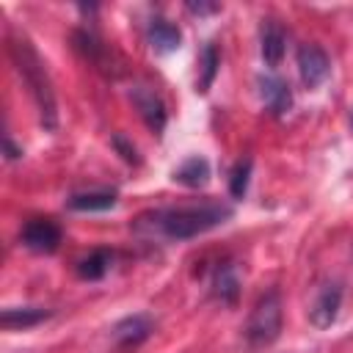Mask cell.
<instances>
[{
  "mask_svg": "<svg viewBox=\"0 0 353 353\" xmlns=\"http://www.w3.org/2000/svg\"><path fill=\"white\" fill-rule=\"evenodd\" d=\"M130 99H132V105L138 108L143 124H146L154 135H160V132L165 130V105H163V99H160L149 85H135V88L130 91Z\"/></svg>",
  "mask_w": 353,
  "mask_h": 353,
  "instance_id": "8992f818",
  "label": "cell"
},
{
  "mask_svg": "<svg viewBox=\"0 0 353 353\" xmlns=\"http://www.w3.org/2000/svg\"><path fill=\"white\" fill-rule=\"evenodd\" d=\"M284 47H287V33L276 19H265L262 30H259V52L262 61L268 66H279V61L284 58Z\"/></svg>",
  "mask_w": 353,
  "mask_h": 353,
  "instance_id": "30bf717a",
  "label": "cell"
},
{
  "mask_svg": "<svg viewBox=\"0 0 353 353\" xmlns=\"http://www.w3.org/2000/svg\"><path fill=\"white\" fill-rule=\"evenodd\" d=\"M113 146L121 152V157H124L127 163H138V152H135V146H132L124 135H113Z\"/></svg>",
  "mask_w": 353,
  "mask_h": 353,
  "instance_id": "d6986e66",
  "label": "cell"
},
{
  "mask_svg": "<svg viewBox=\"0 0 353 353\" xmlns=\"http://www.w3.org/2000/svg\"><path fill=\"white\" fill-rule=\"evenodd\" d=\"M3 141H6V157H8V160H17V157L22 154V149H17V146H14V141H11V135H8V132H6V138H3Z\"/></svg>",
  "mask_w": 353,
  "mask_h": 353,
  "instance_id": "44dd1931",
  "label": "cell"
},
{
  "mask_svg": "<svg viewBox=\"0 0 353 353\" xmlns=\"http://www.w3.org/2000/svg\"><path fill=\"white\" fill-rule=\"evenodd\" d=\"M188 11L201 17V14H215L218 6H215V3H188Z\"/></svg>",
  "mask_w": 353,
  "mask_h": 353,
  "instance_id": "ffe728a7",
  "label": "cell"
},
{
  "mask_svg": "<svg viewBox=\"0 0 353 353\" xmlns=\"http://www.w3.org/2000/svg\"><path fill=\"white\" fill-rule=\"evenodd\" d=\"M212 295L221 301V303H237V295H240V276L234 270V265H218L215 273H212Z\"/></svg>",
  "mask_w": 353,
  "mask_h": 353,
  "instance_id": "8fae6325",
  "label": "cell"
},
{
  "mask_svg": "<svg viewBox=\"0 0 353 353\" xmlns=\"http://www.w3.org/2000/svg\"><path fill=\"white\" fill-rule=\"evenodd\" d=\"M116 201H119L116 190H85V193H72L66 199V207L77 212H97V210L116 207Z\"/></svg>",
  "mask_w": 353,
  "mask_h": 353,
  "instance_id": "4fadbf2b",
  "label": "cell"
},
{
  "mask_svg": "<svg viewBox=\"0 0 353 353\" xmlns=\"http://www.w3.org/2000/svg\"><path fill=\"white\" fill-rule=\"evenodd\" d=\"M284 325V306H281V295L276 290H268L265 295H259V301L254 303L248 323H245V339L251 347H268L279 339Z\"/></svg>",
  "mask_w": 353,
  "mask_h": 353,
  "instance_id": "3957f363",
  "label": "cell"
},
{
  "mask_svg": "<svg viewBox=\"0 0 353 353\" xmlns=\"http://www.w3.org/2000/svg\"><path fill=\"white\" fill-rule=\"evenodd\" d=\"M146 36H149V44H152L154 52H174L179 47V41H182L179 28L174 22H168V19H152Z\"/></svg>",
  "mask_w": 353,
  "mask_h": 353,
  "instance_id": "5bb4252c",
  "label": "cell"
},
{
  "mask_svg": "<svg viewBox=\"0 0 353 353\" xmlns=\"http://www.w3.org/2000/svg\"><path fill=\"white\" fill-rule=\"evenodd\" d=\"M154 331V320L149 314H130L113 325V339L119 347H138Z\"/></svg>",
  "mask_w": 353,
  "mask_h": 353,
  "instance_id": "52a82bcc",
  "label": "cell"
},
{
  "mask_svg": "<svg viewBox=\"0 0 353 353\" xmlns=\"http://www.w3.org/2000/svg\"><path fill=\"white\" fill-rule=\"evenodd\" d=\"M8 52H11V61H14L22 83L28 85V91L36 102L44 130H55L58 127V105H55V91L50 83V74H47V63L41 61V55L25 36H14L8 44Z\"/></svg>",
  "mask_w": 353,
  "mask_h": 353,
  "instance_id": "7a4b0ae2",
  "label": "cell"
},
{
  "mask_svg": "<svg viewBox=\"0 0 353 353\" xmlns=\"http://www.w3.org/2000/svg\"><path fill=\"white\" fill-rule=\"evenodd\" d=\"M256 88H259V97H262V102L268 105V110L273 116H281V113L290 110L292 91H290V85L281 77H276V74H259L256 77Z\"/></svg>",
  "mask_w": 353,
  "mask_h": 353,
  "instance_id": "ba28073f",
  "label": "cell"
},
{
  "mask_svg": "<svg viewBox=\"0 0 353 353\" xmlns=\"http://www.w3.org/2000/svg\"><path fill=\"white\" fill-rule=\"evenodd\" d=\"M52 312L44 309V306H8L3 309L0 314V323L3 328L14 331V328H30V325H39L41 320H47Z\"/></svg>",
  "mask_w": 353,
  "mask_h": 353,
  "instance_id": "7c38bea8",
  "label": "cell"
},
{
  "mask_svg": "<svg viewBox=\"0 0 353 353\" xmlns=\"http://www.w3.org/2000/svg\"><path fill=\"white\" fill-rule=\"evenodd\" d=\"M350 124H353V110H350Z\"/></svg>",
  "mask_w": 353,
  "mask_h": 353,
  "instance_id": "7402d4cb",
  "label": "cell"
},
{
  "mask_svg": "<svg viewBox=\"0 0 353 353\" xmlns=\"http://www.w3.org/2000/svg\"><path fill=\"white\" fill-rule=\"evenodd\" d=\"M199 66H201L199 91L204 94V91H210V85H212V80H215V74H218V66H221V55H218L215 44H207V47L201 50V61H199Z\"/></svg>",
  "mask_w": 353,
  "mask_h": 353,
  "instance_id": "e0dca14e",
  "label": "cell"
},
{
  "mask_svg": "<svg viewBox=\"0 0 353 353\" xmlns=\"http://www.w3.org/2000/svg\"><path fill=\"white\" fill-rule=\"evenodd\" d=\"M22 245L36 254H52L61 245V226L50 218H33L22 226Z\"/></svg>",
  "mask_w": 353,
  "mask_h": 353,
  "instance_id": "277c9868",
  "label": "cell"
},
{
  "mask_svg": "<svg viewBox=\"0 0 353 353\" xmlns=\"http://www.w3.org/2000/svg\"><path fill=\"white\" fill-rule=\"evenodd\" d=\"M339 303H342V287L339 284H325L317 292V298H314V303L309 309L312 325L314 328H328L339 314Z\"/></svg>",
  "mask_w": 353,
  "mask_h": 353,
  "instance_id": "9c48e42d",
  "label": "cell"
},
{
  "mask_svg": "<svg viewBox=\"0 0 353 353\" xmlns=\"http://www.w3.org/2000/svg\"><path fill=\"white\" fill-rule=\"evenodd\" d=\"M110 262H113V254L99 248V251H94V254H88L85 259L77 262V276L85 279V281H97L110 270Z\"/></svg>",
  "mask_w": 353,
  "mask_h": 353,
  "instance_id": "2e32d148",
  "label": "cell"
},
{
  "mask_svg": "<svg viewBox=\"0 0 353 353\" xmlns=\"http://www.w3.org/2000/svg\"><path fill=\"white\" fill-rule=\"evenodd\" d=\"M295 61H298L301 83L306 88H317L328 77V72H331V61H328V55L317 44H301Z\"/></svg>",
  "mask_w": 353,
  "mask_h": 353,
  "instance_id": "5b68a950",
  "label": "cell"
},
{
  "mask_svg": "<svg viewBox=\"0 0 353 353\" xmlns=\"http://www.w3.org/2000/svg\"><path fill=\"white\" fill-rule=\"evenodd\" d=\"M232 218V207L221 201H204V204H190V207H168V210H154L149 215L138 218V229L157 232L168 240H190L199 237Z\"/></svg>",
  "mask_w": 353,
  "mask_h": 353,
  "instance_id": "6da1fadb",
  "label": "cell"
},
{
  "mask_svg": "<svg viewBox=\"0 0 353 353\" xmlns=\"http://www.w3.org/2000/svg\"><path fill=\"white\" fill-rule=\"evenodd\" d=\"M251 157H243V160H237L234 163V168H232V174H229V193L234 196V199H243L245 196V190H248V179H251Z\"/></svg>",
  "mask_w": 353,
  "mask_h": 353,
  "instance_id": "ac0fdd59",
  "label": "cell"
},
{
  "mask_svg": "<svg viewBox=\"0 0 353 353\" xmlns=\"http://www.w3.org/2000/svg\"><path fill=\"white\" fill-rule=\"evenodd\" d=\"M174 182L185 185V188H201L210 182V163L199 154L188 157L179 168H174Z\"/></svg>",
  "mask_w": 353,
  "mask_h": 353,
  "instance_id": "9a60e30c",
  "label": "cell"
}]
</instances>
